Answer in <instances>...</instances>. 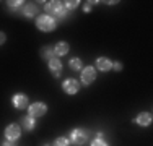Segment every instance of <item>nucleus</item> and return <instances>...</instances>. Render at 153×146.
I'll list each match as a JSON object with an SVG mask.
<instances>
[{
    "mask_svg": "<svg viewBox=\"0 0 153 146\" xmlns=\"http://www.w3.org/2000/svg\"><path fill=\"white\" fill-rule=\"evenodd\" d=\"M54 146H68V140L65 136H60V138H57V140H56Z\"/></svg>",
    "mask_w": 153,
    "mask_h": 146,
    "instance_id": "nucleus-18",
    "label": "nucleus"
},
{
    "mask_svg": "<svg viewBox=\"0 0 153 146\" xmlns=\"http://www.w3.org/2000/svg\"><path fill=\"white\" fill-rule=\"evenodd\" d=\"M36 26H38V29H41V31L49 32V31H54V29H56V21H54V18H51L49 15H39V16L36 18Z\"/></svg>",
    "mask_w": 153,
    "mask_h": 146,
    "instance_id": "nucleus-1",
    "label": "nucleus"
},
{
    "mask_svg": "<svg viewBox=\"0 0 153 146\" xmlns=\"http://www.w3.org/2000/svg\"><path fill=\"white\" fill-rule=\"evenodd\" d=\"M112 67H114V70H116V72H121V70H122V63H121V62H116V63L112 65Z\"/></svg>",
    "mask_w": 153,
    "mask_h": 146,
    "instance_id": "nucleus-21",
    "label": "nucleus"
},
{
    "mask_svg": "<svg viewBox=\"0 0 153 146\" xmlns=\"http://www.w3.org/2000/svg\"><path fill=\"white\" fill-rule=\"evenodd\" d=\"M2 146H15V145H13V141H10V140H8V141H5V143H3Z\"/></svg>",
    "mask_w": 153,
    "mask_h": 146,
    "instance_id": "nucleus-24",
    "label": "nucleus"
},
{
    "mask_svg": "<svg viewBox=\"0 0 153 146\" xmlns=\"http://www.w3.org/2000/svg\"><path fill=\"white\" fill-rule=\"evenodd\" d=\"M96 136L100 138V140H103V131H98V133H96Z\"/></svg>",
    "mask_w": 153,
    "mask_h": 146,
    "instance_id": "nucleus-25",
    "label": "nucleus"
},
{
    "mask_svg": "<svg viewBox=\"0 0 153 146\" xmlns=\"http://www.w3.org/2000/svg\"><path fill=\"white\" fill-rule=\"evenodd\" d=\"M12 102H13V105H15L16 109H25L26 104H28V97L25 96V94H15Z\"/></svg>",
    "mask_w": 153,
    "mask_h": 146,
    "instance_id": "nucleus-9",
    "label": "nucleus"
},
{
    "mask_svg": "<svg viewBox=\"0 0 153 146\" xmlns=\"http://www.w3.org/2000/svg\"><path fill=\"white\" fill-rule=\"evenodd\" d=\"M49 68H51V72H52V73L60 72L62 63H60V60H59V58H51V60H49Z\"/></svg>",
    "mask_w": 153,
    "mask_h": 146,
    "instance_id": "nucleus-13",
    "label": "nucleus"
},
{
    "mask_svg": "<svg viewBox=\"0 0 153 146\" xmlns=\"http://www.w3.org/2000/svg\"><path fill=\"white\" fill-rule=\"evenodd\" d=\"M135 123L140 127H148L152 123V114L150 112H142V114H138L135 119Z\"/></svg>",
    "mask_w": 153,
    "mask_h": 146,
    "instance_id": "nucleus-8",
    "label": "nucleus"
},
{
    "mask_svg": "<svg viewBox=\"0 0 153 146\" xmlns=\"http://www.w3.org/2000/svg\"><path fill=\"white\" fill-rule=\"evenodd\" d=\"M52 54H54V49H52V47H49V46H46V47H42V49H41V57L44 58V60H47V62L52 58Z\"/></svg>",
    "mask_w": 153,
    "mask_h": 146,
    "instance_id": "nucleus-15",
    "label": "nucleus"
},
{
    "mask_svg": "<svg viewBox=\"0 0 153 146\" xmlns=\"http://www.w3.org/2000/svg\"><path fill=\"white\" fill-rule=\"evenodd\" d=\"M62 88H64V91L67 94H75V93H78V89H80V83L76 81V80L70 78V80H65V81L62 83Z\"/></svg>",
    "mask_w": 153,
    "mask_h": 146,
    "instance_id": "nucleus-4",
    "label": "nucleus"
},
{
    "mask_svg": "<svg viewBox=\"0 0 153 146\" xmlns=\"http://www.w3.org/2000/svg\"><path fill=\"white\" fill-rule=\"evenodd\" d=\"M96 67L100 68L101 72H109L112 68V63H111V60H108V58H104V57H100L96 60Z\"/></svg>",
    "mask_w": 153,
    "mask_h": 146,
    "instance_id": "nucleus-10",
    "label": "nucleus"
},
{
    "mask_svg": "<svg viewBox=\"0 0 153 146\" xmlns=\"http://www.w3.org/2000/svg\"><path fill=\"white\" fill-rule=\"evenodd\" d=\"M23 127L26 130H33L34 128V125H36V122H34V117H31V115H28V117H23Z\"/></svg>",
    "mask_w": 153,
    "mask_h": 146,
    "instance_id": "nucleus-14",
    "label": "nucleus"
},
{
    "mask_svg": "<svg viewBox=\"0 0 153 146\" xmlns=\"http://www.w3.org/2000/svg\"><path fill=\"white\" fill-rule=\"evenodd\" d=\"M21 3H25V2H21V0H15V2H8V7H10V8H20Z\"/></svg>",
    "mask_w": 153,
    "mask_h": 146,
    "instance_id": "nucleus-19",
    "label": "nucleus"
},
{
    "mask_svg": "<svg viewBox=\"0 0 153 146\" xmlns=\"http://www.w3.org/2000/svg\"><path fill=\"white\" fill-rule=\"evenodd\" d=\"M68 52V44L67 42H59L57 44L56 47H54V54H56V55H65V54Z\"/></svg>",
    "mask_w": 153,
    "mask_h": 146,
    "instance_id": "nucleus-11",
    "label": "nucleus"
},
{
    "mask_svg": "<svg viewBox=\"0 0 153 146\" xmlns=\"http://www.w3.org/2000/svg\"><path fill=\"white\" fill-rule=\"evenodd\" d=\"M36 13H38V8H36V5H33V3H28V5L23 8V15H25L26 18L36 16Z\"/></svg>",
    "mask_w": 153,
    "mask_h": 146,
    "instance_id": "nucleus-12",
    "label": "nucleus"
},
{
    "mask_svg": "<svg viewBox=\"0 0 153 146\" xmlns=\"http://www.w3.org/2000/svg\"><path fill=\"white\" fill-rule=\"evenodd\" d=\"M94 78H96V70L91 67H86L82 70V81L85 83V85H90V83L94 81Z\"/></svg>",
    "mask_w": 153,
    "mask_h": 146,
    "instance_id": "nucleus-7",
    "label": "nucleus"
},
{
    "mask_svg": "<svg viewBox=\"0 0 153 146\" xmlns=\"http://www.w3.org/2000/svg\"><path fill=\"white\" fill-rule=\"evenodd\" d=\"M70 68L72 70H82V60H80V58H72L70 60Z\"/></svg>",
    "mask_w": 153,
    "mask_h": 146,
    "instance_id": "nucleus-16",
    "label": "nucleus"
},
{
    "mask_svg": "<svg viewBox=\"0 0 153 146\" xmlns=\"http://www.w3.org/2000/svg\"><path fill=\"white\" fill-rule=\"evenodd\" d=\"M83 10H85V12H90V10H91V5H90V3H86V5L83 7Z\"/></svg>",
    "mask_w": 153,
    "mask_h": 146,
    "instance_id": "nucleus-23",
    "label": "nucleus"
},
{
    "mask_svg": "<svg viewBox=\"0 0 153 146\" xmlns=\"http://www.w3.org/2000/svg\"><path fill=\"white\" fill-rule=\"evenodd\" d=\"M47 111V105L44 102H34V104L30 105V115L31 117H41L44 115Z\"/></svg>",
    "mask_w": 153,
    "mask_h": 146,
    "instance_id": "nucleus-6",
    "label": "nucleus"
},
{
    "mask_svg": "<svg viewBox=\"0 0 153 146\" xmlns=\"http://www.w3.org/2000/svg\"><path fill=\"white\" fill-rule=\"evenodd\" d=\"M70 140H72V143L76 145V146L85 145L86 141H88V131L83 130V128H75V130H72Z\"/></svg>",
    "mask_w": 153,
    "mask_h": 146,
    "instance_id": "nucleus-3",
    "label": "nucleus"
},
{
    "mask_svg": "<svg viewBox=\"0 0 153 146\" xmlns=\"http://www.w3.org/2000/svg\"><path fill=\"white\" fill-rule=\"evenodd\" d=\"M46 146H51V145H46Z\"/></svg>",
    "mask_w": 153,
    "mask_h": 146,
    "instance_id": "nucleus-26",
    "label": "nucleus"
},
{
    "mask_svg": "<svg viewBox=\"0 0 153 146\" xmlns=\"http://www.w3.org/2000/svg\"><path fill=\"white\" fill-rule=\"evenodd\" d=\"M5 39H7V36L3 34V32H0V46H2L3 42H5Z\"/></svg>",
    "mask_w": 153,
    "mask_h": 146,
    "instance_id": "nucleus-22",
    "label": "nucleus"
},
{
    "mask_svg": "<svg viewBox=\"0 0 153 146\" xmlns=\"http://www.w3.org/2000/svg\"><path fill=\"white\" fill-rule=\"evenodd\" d=\"M20 135H21V128L16 125V123H12V125L7 127V130H5V136H7V140L15 141V140H18V138H20Z\"/></svg>",
    "mask_w": 153,
    "mask_h": 146,
    "instance_id": "nucleus-5",
    "label": "nucleus"
},
{
    "mask_svg": "<svg viewBox=\"0 0 153 146\" xmlns=\"http://www.w3.org/2000/svg\"><path fill=\"white\" fill-rule=\"evenodd\" d=\"M46 12L49 15H52V16H57V18H65V15H67V10H65L64 3L57 2V0L46 3Z\"/></svg>",
    "mask_w": 153,
    "mask_h": 146,
    "instance_id": "nucleus-2",
    "label": "nucleus"
},
{
    "mask_svg": "<svg viewBox=\"0 0 153 146\" xmlns=\"http://www.w3.org/2000/svg\"><path fill=\"white\" fill-rule=\"evenodd\" d=\"M91 146H108V143L104 140H100V138H96V140L91 143Z\"/></svg>",
    "mask_w": 153,
    "mask_h": 146,
    "instance_id": "nucleus-20",
    "label": "nucleus"
},
{
    "mask_svg": "<svg viewBox=\"0 0 153 146\" xmlns=\"http://www.w3.org/2000/svg\"><path fill=\"white\" fill-rule=\"evenodd\" d=\"M78 3L80 2H76V0H70V2H65V10H74V8H76L78 7Z\"/></svg>",
    "mask_w": 153,
    "mask_h": 146,
    "instance_id": "nucleus-17",
    "label": "nucleus"
}]
</instances>
